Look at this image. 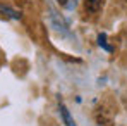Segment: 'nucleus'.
<instances>
[{
	"label": "nucleus",
	"instance_id": "1",
	"mask_svg": "<svg viewBox=\"0 0 127 126\" xmlns=\"http://www.w3.org/2000/svg\"><path fill=\"white\" fill-rule=\"evenodd\" d=\"M0 16L5 19H21V10H16L5 3H0Z\"/></svg>",
	"mask_w": 127,
	"mask_h": 126
},
{
	"label": "nucleus",
	"instance_id": "2",
	"mask_svg": "<svg viewBox=\"0 0 127 126\" xmlns=\"http://www.w3.org/2000/svg\"><path fill=\"white\" fill-rule=\"evenodd\" d=\"M84 7H86L88 12L96 14V12H100L101 7H103V0H84Z\"/></svg>",
	"mask_w": 127,
	"mask_h": 126
},
{
	"label": "nucleus",
	"instance_id": "3",
	"mask_svg": "<svg viewBox=\"0 0 127 126\" xmlns=\"http://www.w3.org/2000/svg\"><path fill=\"white\" fill-rule=\"evenodd\" d=\"M60 116H62V119H64V123H65V126H76V123H74V119L70 118V112L67 111V107L64 104H60Z\"/></svg>",
	"mask_w": 127,
	"mask_h": 126
},
{
	"label": "nucleus",
	"instance_id": "4",
	"mask_svg": "<svg viewBox=\"0 0 127 126\" xmlns=\"http://www.w3.org/2000/svg\"><path fill=\"white\" fill-rule=\"evenodd\" d=\"M98 45H100V47H103L106 52H112V50H113V48L106 43V35H105V33H100V35H98Z\"/></svg>",
	"mask_w": 127,
	"mask_h": 126
},
{
	"label": "nucleus",
	"instance_id": "5",
	"mask_svg": "<svg viewBox=\"0 0 127 126\" xmlns=\"http://www.w3.org/2000/svg\"><path fill=\"white\" fill-rule=\"evenodd\" d=\"M57 2H59L60 5H65V7H67V0H57Z\"/></svg>",
	"mask_w": 127,
	"mask_h": 126
}]
</instances>
